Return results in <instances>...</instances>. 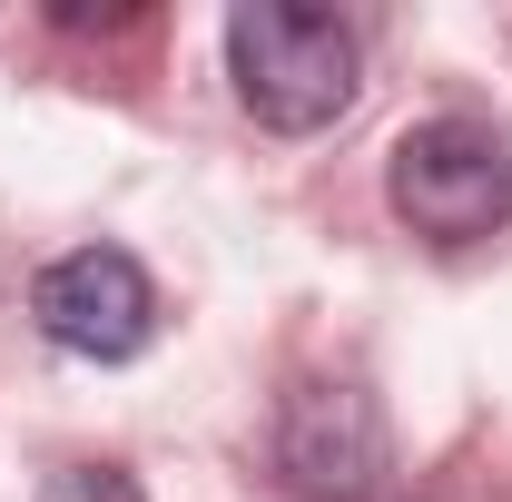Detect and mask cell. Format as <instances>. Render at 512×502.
Masks as SVG:
<instances>
[{
	"mask_svg": "<svg viewBox=\"0 0 512 502\" xmlns=\"http://www.w3.org/2000/svg\"><path fill=\"white\" fill-rule=\"evenodd\" d=\"M355 30L335 20V10H306V0H247L237 20H227V79H237V99H247L256 128H276V138H316L355 109Z\"/></svg>",
	"mask_w": 512,
	"mask_h": 502,
	"instance_id": "1",
	"label": "cell"
},
{
	"mask_svg": "<svg viewBox=\"0 0 512 502\" xmlns=\"http://www.w3.org/2000/svg\"><path fill=\"white\" fill-rule=\"evenodd\" d=\"M384 197L414 237L434 247H483L512 227V138L483 119H424L394 138L384 158Z\"/></svg>",
	"mask_w": 512,
	"mask_h": 502,
	"instance_id": "2",
	"label": "cell"
},
{
	"mask_svg": "<svg viewBox=\"0 0 512 502\" xmlns=\"http://www.w3.org/2000/svg\"><path fill=\"white\" fill-rule=\"evenodd\" d=\"M276 463L306 502H375L394 473L384 404L355 375H296L276 404Z\"/></svg>",
	"mask_w": 512,
	"mask_h": 502,
	"instance_id": "3",
	"label": "cell"
},
{
	"mask_svg": "<svg viewBox=\"0 0 512 502\" xmlns=\"http://www.w3.org/2000/svg\"><path fill=\"white\" fill-rule=\"evenodd\" d=\"M30 315L60 355H89V365H128L148 335H158V286L128 247H69L60 266H40L30 286Z\"/></svg>",
	"mask_w": 512,
	"mask_h": 502,
	"instance_id": "4",
	"label": "cell"
},
{
	"mask_svg": "<svg viewBox=\"0 0 512 502\" xmlns=\"http://www.w3.org/2000/svg\"><path fill=\"white\" fill-rule=\"evenodd\" d=\"M40 502H148V493H138V473H119V463H69Z\"/></svg>",
	"mask_w": 512,
	"mask_h": 502,
	"instance_id": "5",
	"label": "cell"
}]
</instances>
